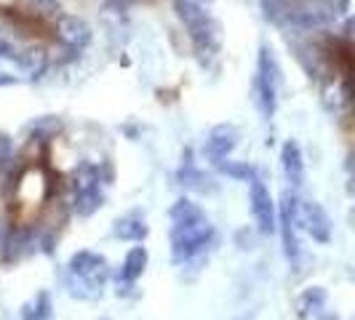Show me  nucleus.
<instances>
[{
  "mask_svg": "<svg viewBox=\"0 0 355 320\" xmlns=\"http://www.w3.org/2000/svg\"><path fill=\"white\" fill-rule=\"evenodd\" d=\"M214 243V224L203 208L190 197H179L171 206V256L174 262H190Z\"/></svg>",
  "mask_w": 355,
  "mask_h": 320,
  "instance_id": "obj_1",
  "label": "nucleus"
},
{
  "mask_svg": "<svg viewBox=\"0 0 355 320\" xmlns=\"http://www.w3.org/2000/svg\"><path fill=\"white\" fill-rule=\"evenodd\" d=\"M278 86H281V70L275 62V53L270 46L259 48V62H257V80H254V99L262 112V118H272L278 107Z\"/></svg>",
  "mask_w": 355,
  "mask_h": 320,
  "instance_id": "obj_2",
  "label": "nucleus"
},
{
  "mask_svg": "<svg viewBox=\"0 0 355 320\" xmlns=\"http://www.w3.org/2000/svg\"><path fill=\"white\" fill-rule=\"evenodd\" d=\"M105 193H102V174L96 166L80 163L72 171V211L78 216H91L102 208Z\"/></svg>",
  "mask_w": 355,
  "mask_h": 320,
  "instance_id": "obj_3",
  "label": "nucleus"
},
{
  "mask_svg": "<svg viewBox=\"0 0 355 320\" xmlns=\"http://www.w3.org/2000/svg\"><path fill=\"white\" fill-rule=\"evenodd\" d=\"M67 267L72 278L80 281V288H89V296H99L102 285L110 281V262L96 251H78Z\"/></svg>",
  "mask_w": 355,
  "mask_h": 320,
  "instance_id": "obj_4",
  "label": "nucleus"
},
{
  "mask_svg": "<svg viewBox=\"0 0 355 320\" xmlns=\"http://www.w3.org/2000/svg\"><path fill=\"white\" fill-rule=\"evenodd\" d=\"M297 200L291 190H286L278 203V213H275V230H281V240H284V254L288 262H297L300 256V224H297Z\"/></svg>",
  "mask_w": 355,
  "mask_h": 320,
  "instance_id": "obj_5",
  "label": "nucleus"
},
{
  "mask_svg": "<svg viewBox=\"0 0 355 320\" xmlns=\"http://www.w3.org/2000/svg\"><path fill=\"white\" fill-rule=\"evenodd\" d=\"M297 224L318 243L331 240V219L318 200H297Z\"/></svg>",
  "mask_w": 355,
  "mask_h": 320,
  "instance_id": "obj_6",
  "label": "nucleus"
},
{
  "mask_svg": "<svg viewBox=\"0 0 355 320\" xmlns=\"http://www.w3.org/2000/svg\"><path fill=\"white\" fill-rule=\"evenodd\" d=\"M187 30H190V40H193L196 53L200 59H211L214 53L222 48V24L211 14L187 24Z\"/></svg>",
  "mask_w": 355,
  "mask_h": 320,
  "instance_id": "obj_7",
  "label": "nucleus"
},
{
  "mask_svg": "<svg viewBox=\"0 0 355 320\" xmlns=\"http://www.w3.org/2000/svg\"><path fill=\"white\" fill-rule=\"evenodd\" d=\"M251 213H254L257 230L262 235L275 232V200L270 195V190L262 184V179L251 181Z\"/></svg>",
  "mask_w": 355,
  "mask_h": 320,
  "instance_id": "obj_8",
  "label": "nucleus"
},
{
  "mask_svg": "<svg viewBox=\"0 0 355 320\" xmlns=\"http://www.w3.org/2000/svg\"><path fill=\"white\" fill-rule=\"evenodd\" d=\"M235 147H238V128L230 123H219L209 131L203 150H206V158L211 160L214 166H219V163H225L230 158V152Z\"/></svg>",
  "mask_w": 355,
  "mask_h": 320,
  "instance_id": "obj_9",
  "label": "nucleus"
},
{
  "mask_svg": "<svg viewBox=\"0 0 355 320\" xmlns=\"http://www.w3.org/2000/svg\"><path fill=\"white\" fill-rule=\"evenodd\" d=\"M56 37H59L70 51L80 53L83 48H89L91 27L80 17H59L56 19Z\"/></svg>",
  "mask_w": 355,
  "mask_h": 320,
  "instance_id": "obj_10",
  "label": "nucleus"
},
{
  "mask_svg": "<svg viewBox=\"0 0 355 320\" xmlns=\"http://www.w3.org/2000/svg\"><path fill=\"white\" fill-rule=\"evenodd\" d=\"M11 62L17 64V70L21 78L37 80V78H43V72L49 67V53H46V48H40V46H33V48H27V51L14 53Z\"/></svg>",
  "mask_w": 355,
  "mask_h": 320,
  "instance_id": "obj_11",
  "label": "nucleus"
},
{
  "mask_svg": "<svg viewBox=\"0 0 355 320\" xmlns=\"http://www.w3.org/2000/svg\"><path fill=\"white\" fill-rule=\"evenodd\" d=\"M281 166H284V177L291 187H302L304 181V160H302V147L288 139L281 150Z\"/></svg>",
  "mask_w": 355,
  "mask_h": 320,
  "instance_id": "obj_12",
  "label": "nucleus"
},
{
  "mask_svg": "<svg viewBox=\"0 0 355 320\" xmlns=\"http://www.w3.org/2000/svg\"><path fill=\"white\" fill-rule=\"evenodd\" d=\"M144 269H147V249H144V246H134V249L125 254L123 267H121V272H118V288H121V285L128 288L131 283H137L144 275Z\"/></svg>",
  "mask_w": 355,
  "mask_h": 320,
  "instance_id": "obj_13",
  "label": "nucleus"
},
{
  "mask_svg": "<svg viewBox=\"0 0 355 320\" xmlns=\"http://www.w3.org/2000/svg\"><path fill=\"white\" fill-rule=\"evenodd\" d=\"M112 232H115L121 240H144L147 232H150V227H147L144 216H139V213H128V216H121V219L115 222Z\"/></svg>",
  "mask_w": 355,
  "mask_h": 320,
  "instance_id": "obj_14",
  "label": "nucleus"
},
{
  "mask_svg": "<svg viewBox=\"0 0 355 320\" xmlns=\"http://www.w3.org/2000/svg\"><path fill=\"white\" fill-rule=\"evenodd\" d=\"M326 304V291L320 285H313V288H304L302 294L297 296V315L302 320L318 315Z\"/></svg>",
  "mask_w": 355,
  "mask_h": 320,
  "instance_id": "obj_15",
  "label": "nucleus"
},
{
  "mask_svg": "<svg viewBox=\"0 0 355 320\" xmlns=\"http://www.w3.org/2000/svg\"><path fill=\"white\" fill-rule=\"evenodd\" d=\"M323 102L334 112L350 105V83H347V78H342L339 83H329V89L323 91Z\"/></svg>",
  "mask_w": 355,
  "mask_h": 320,
  "instance_id": "obj_16",
  "label": "nucleus"
},
{
  "mask_svg": "<svg viewBox=\"0 0 355 320\" xmlns=\"http://www.w3.org/2000/svg\"><path fill=\"white\" fill-rule=\"evenodd\" d=\"M51 318V299L46 291H40L35 299L21 307V320H49Z\"/></svg>",
  "mask_w": 355,
  "mask_h": 320,
  "instance_id": "obj_17",
  "label": "nucleus"
},
{
  "mask_svg": "<svg viewBox=\"0 0 355 320\" xmlns=\"http://www.w3.org/2000/svg\"><path fill=\"white\" fill-rule=\"evenodd\" d=\"M219 171H222V174H227V177H232V179H246V181L259 179L257 168L249 166V163H232V160H227V163H219Z\"/></svg>",
  "mask_w": 355,
  "mask_h": 320,
  "instance_id": "obj_18",
  "label": "nucleus"
},
{
  "mask_svg": "<svg viewBox=\"0 0 355 320\" xmlns=\"http://www.w3.org/2000/svg\"><path fill=\"white\" fill-rule=\"evenodd\" d=\"M288 0H262V8H265V17L272 21H281L288 14Z\"/></svg>",
  "mask_w": 355,
  "mask_h": 320,
  "instance_id": "obj_19",
  "label": "nucleus"
},
{
  "mask_svg": "<svg viewBox=\"0 0 355 320\" xmlns=\"http://www.w3.org/2000/svg\"><path fill=\"white\" fill-rule=\"evenodd\" d=\"M33 3H35L37 8H43L46 14H56L59 11V3L56 0H33Z\"/></svg>",
  "mask_w": 355,
  "mask_h": 320,
  "instance_id": "obj_20",
  "label": "nucleus"
},
{
  "mask_svg": "<svg viewBox=\"0 0 355 320\" xmlns=\"http://www.w3.org/2000/svg\"><path fill=\"white\" fill-rule=\"evenodd\" d=\"M17 78L14 75H8V72H3V67H0V86H8V83H14Z\"/></svg>",
  "mask_w": 355,
  "mask_h": 320,
  "instance_id": "obj_21",
  "label": "nucleus"
}]
</instances>
